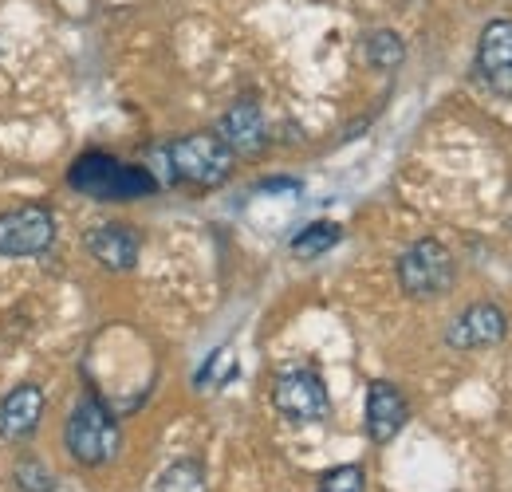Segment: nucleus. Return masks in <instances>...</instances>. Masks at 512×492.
<instances>
[{
  "mask_svg": "<svg viewBox=\"0 0 512 492\" xmlns=\"http://www.w3.org/2000/svg\"><path fill=\"white\" fill-rule=\"evenodd\" d=\"M166 150V166H170V185H193V189H217L233 178L237 154L221 142L217 130H193L174 138Z\"/></svg>",
  "mask_w": 512,
  "mask_h": 492,
  "instance_id": "obj_2",
  "label": "nucleus"
},
{
  "mask_svg": "<svg viewBox=\"0 0 512 492\" xmlns=\"http://www.w3.org/2000/svg\"><path fill=\"white\" fill-rule=\"evenodd\" d=\"M457 280V264L438 237H422L398 256V288L410 300H438Z\"/></svg>",
  "mask_w": 512,
  "mask_h": 492,
  "instance_id": "obj_4",
  "label": "nucleus"
},
{
  "mask_svg": "<svg viewBox=\"0 0 512 492\" xmlns=\"http://www.w3.org/2000/svg\"><path fill=\"white\" fill-rule=\"evenodd\" d=\"M48 410V394L36 382H20L16 390L4 394L0 402V437L4 441H28L40 430V418Z\"/></svg>",
  "mask_w": 512,
  "mask_h": 492,
  "instance_id": "obj_9",
  "label": "nucleus"
},
{
  "mask_svg": "<svg viewBox=\"0 0 512 492\" xmlns=\"http://www.w3.org/2000/svg\"><path fill=\"white\" fill-rule=\"evenodd\" d=\"M233 374H237V355H233L229 347H217V351L205 359V367L197 370V390H213V386H225Z\"/></svg>",
  "mask_w": 512,
  "mask_h": 492,
  "instance_id": "obj_17",
  "label": "nucleus"
},
{
  "mask_svg": "<svg viewBox=\"0 0 512 492\" xmlns=\"http://www.w3.org/2000/svg\"><path fill=\"white\" fill-rule=\"evenodd\" d=\"M12 481L20 492H56V473L36 457H20L12 469Z\"/></svg>",
  "mask_w": 512,
  "mask_h": 492,
  "instance_id": "obj_16",
  "label": "nucleus"
},
{
  "mask_svg": "<svg viewBox=\"0 0 512 492\" xmlns=\"http://www.w3.org/2000/svg\"><path fill=\"white\" fill-rule=\"evenodd\" d=\"M67 185L95 201H138V197L158 193V182L146 166L119 162L115 154H103V150L79 154L67 170Z\"/></svg>",
  "mask_w": 512,
  "mask_h": 492,
  "instance_id": "obj_1",
  "label": "nucleus"
},
{
  "mask_svg": "<svg viewBox=\"0 0 512 492\" xmlns=\"http://www.w3.org/2000/svg\"><path fill=\"white\" fill-rule=\"evenodd\" d=\"M217 134H221V142H225L233 154H241V158L260 154V150L268 146V123H264L260 103H256V99H237V103L221 115Z\"/></svg>",
  "mask_w": 512,
  "mask_h": 492,
  "instance_id": "obj_10",
  "label": "nucleus"
},
{
  "mask_svg": "<svg viewBox=\"0 0 512 492\" xmlns=\"http://www.w3.org/2000/svg\"><path fill=\"white\" fill-rule=\"evenodd\" d=\"M87 252L107 268V272H130L142 256V237L127 221H103L87 233Z\"/></svg>",
  "mask_w": 512,
  "mask_h": 492,
  "instance_id": "obj_11",
  "label": "nucleus"
},
{
  "mask_svg": "<svg viewBox=\"0 0 512 492\" xmlns=\"http://www.w3.org/2000/svg\"><path fill=\"white\" fill-rule=\"evenodd\" d=\"M505 335H509V311L481 300V304L457 311V319L446 331V343L453 351H485V347H497Z\"/></svg>",
  "mask_w": 512,
  "mask_h": 492,
  "instance_id": "obj_7",
  "label": "nucleus"
},
{
  "mask_svg": "<svg viewBox=\"0 0 512 492\" xmlns=\"http://www.w3.org/2000/svg\"><path fill=\"white\" fill-rule=\"evenodd\" d=\"M123 445V430H119V418L95 398V394H83L64 422V449L75 465H87V469H99L107 465Z\"/></svg>",
  "mask_w": 512,
  "mask_h": 492,
  "instance_id": "obj_3",
  "label": "nucleus"
},
{
  "mask_svg": "<svg viewBox=\"0 0 512 492\" xmlns=\"http://www.w3.org/2000/svg\"><path fill=\"white\" fill-rule=\"evenodd\" d=\"M154 492H209V477H205V465L201 461H174L162 477H158V485Z\"/></svg>",
  "mask_w": 512,
  "mask_h": 492,
  "instance_id": "obj_14",
  "label": "nucleus"
},
{
  "mask_svg": "<svg viewBox=\"0 0 512 492\" xmlns=\"http://www.w3.org/2000/svg\"><path fill=\"white\" fill-rule=\"evenodd\" d=\"M410 422V402H406V394L394 386V382H371V390H367V433H371V441L375 445H386V441H394L402 426Z\"/></svg>",
  "mask_w": 512,
  "mask_h": 492,
  "instance_id": "obj_12",
  "label": "nucleus"
},
{
  "mask_svg": "<svg viewBox=\"0 0 512 492\" xmlns=\"http://www.w3.org/2000/svg\"><path fill=\"white\" fill-rule=\"evenodd\" d=\"M268 189H300L296 178H272V182H260V193H268Z\"/></svg>",
  "mask_w": 512,
  "mask_h": 492,
  "instance_id": "obj_19",
  "label": "nucleus"
},
{
  "mask_svg": "<svg viewBox=\"0 0 512 492\" xmlns=\"http://www.w3.org/2000/svg\"><path fill=\"white\" fill-rule=\"evenodd\" d=\"M477 75L489 91L512 95V20L497 16L481 28L477 40Z\"/></svg>",
  "mask_w": 512,
  "mask_h": 492,
  "instance_id": "obj_8",
  "label": "nucleus"
},
{
  "mask_svg": "<svg viewBox=\"0 0 512 492\" xmlns=\"http://www.w3.org/2000/svg\"><path fill=\"white\" fill-rule=\"evenodd\" d=\"M363 52H367V63L379 67V71H394V67H402V60H406V44H402V36L390 32V28L371 32L367 44H363Z\"/></svg>",
  "mask_w": 512,
  "mask_h": 492,
  "instance_id": "obj_15",
  "label": "nucleus"
},
{
  "mask_svg": "<svg viewBox=\"0 0 512 492\" xmlns=\"http://www.w3.org/2000/svg\"><path fill=\"white\" fill-rule=\"evenodd\" d=\"M272 402L296 426H312V422H323L331 414V394H327L320 374L308 367L284 370L272 386Z\"/></svg>",
  "mask_w": 512,
  "mask_h": 492,
  "instance_id": "obj_6",
  "label": "nucleus"
},
{
  "mask_svg": "<svg viewBox=\"0 0 512 492\" xmlns=\"http://www.w3.org/2000/svg\"><path fill=\"white\" fill-rule=\"evenodd\" d=\"M56 245V217L44 205H16L0 213V256L28 260Z\"/></svg>",
  "mask_w": 512,
  "mask_h": 492,
  "instance_id": "obj_5",
  "label": "nucleus"
},
{
  "mask_svg": "<svg viewBox=\"0 0 512 492\" xmlns=\"http://www.w3.org/2000/svg\"><path fill=\"white\" fill-rule=\"evenodd\" d=\"M320 492H367V473L363 465H339L320 477Z\"/></svg>",
  "mask_w": 512,
  "mask_h": 492,
  "instance_id": "obj_18",
  "label": "nucleus"
},
{
  "mask_svg": "<svg viewBox=\"0 0 512 492\" xmlns=\"http://www.w3.org/2000/svg\"><path fill=\"white\" fill-rule=\"evenodd\" d=\"M343 241V229L335 225V221H312L308 229H300L296 237H292V256H300V260H316L323 252H331V248Z\"/></svg>",
  "mask_w": 512,
  "mask_h": 492,
  "instance_id": "obj_13",
  "label": "nucleus"
}]
</instances>
